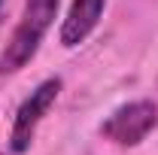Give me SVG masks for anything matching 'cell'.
Listing matches in <instances>:
<instances>
[{
  "label": "cell",
  "instance_id": "1",
  "mask_svg": "<svg viewBox=\"0 0 158 155\" xmlns=\"http://www.w3.org/2000/svg\"><path fill=\"white\" fill-rule=\"evenodd\" d=\"M58 3L61 0H24V12H21L19 27L12 31L6 49L0 52V76L21 70L27 61L37 55L46 31L52 27V19L58 12Z\"/></svg>",
  "mask_w": 158,
  "mask_h": 155
},
{
  "label": "cell",
  "instance_id": "2",
  "mask_svg": "<svg viewBox=\"0 0 158 155\" xmlns=\"http://www.w3.org/2000/svg\"><path fill=\"white\" fill-rule=\"evenodd\" d=\"M155 125H158L155 103L152 100H131L106 116V122L100 125V134L113 140L116 146H137L140 140H146L155 131Z\"/></svg>",
  "mask_w": 158,
  "mask_h": 155
},
{
  "label": "cell",
  "instance_id": "3",
  "mask_svg": "<svg viewBox=\"0 0 158 155\" xmlns=\"http://www.w3.org/2000/svg\"><path fill=\"white\" fill-rule=\"evenodd\" d=\"M61 85H64V82H61L58 76L43 79L37 88L31 91V97L19 107L15 122H12V134H9V149H12L15 155H21V152L31 149V140H34V134H37L43 116H46V113L52 110V103L58 100Z\"/></svg>",
  "mask_w": 158,
  "mask_h": 155
},
{
  "label": "cell",
  "instance_id": "4",
  "mask_svg": "<svg viewBox=\"0 0 158 155\" xmlns=\"http://www.w3.org/2000/svg\"><path fill=\"white\" fill-rule=\"evenodd\" d=\"M103 6H106V0H73L67 9V19L61 24V46L73 49L79 43H85L88 34L98 27Z\"/></svg>",
  "mask_w": 158,
  "mask_h": 155
},
{
  "label": "cell",
  "instance_id": "5",
  "mask_svg": "<svg viewBox=\"0 0 158 155\" xmlns=\"http://www.w3.org/2000/svg\"><path fill=\"white\" fill-rule=\"evenodd\" d=\"M0 3H3V0H0Z\"/></svg>",
  "mask_w": 158,
  "mask_h": 155
}]
</instances>
